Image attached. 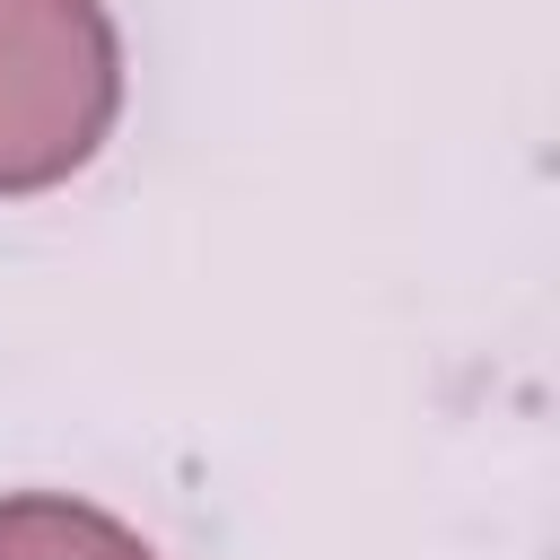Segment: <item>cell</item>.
<instances>
[{
    "instance_id": "7a4b0ae2",
    "label": "cell",
    "mask_w": 560,
    "mask_h": 560,
    "mask_svg": "<svg viewBox=\"0 0 560 560\" xmlns=\"http://www.w3.org/2000/svg\"><path fill=\"white\" fill-rule=\"evenodd\" d=\"M0 560H158V551L88 499L18 490V499H0Z\"/></svg>"
},
{
    "instance_id": "6da1fadb",
    "label": "cell",
    "mask_w": 560,
    "mask_h": 560,
    "mask_svg": "<svg viewBox=\"0 0 560 560\" xmlns=\"http://www.w3.org/2000/svg\"><path fill=\"white\" fill-rule=\"evenodd\" d=\"M122 114L105 0H0V192L70 184Z\"/></svg>"
}]
</instances>
